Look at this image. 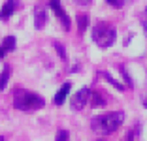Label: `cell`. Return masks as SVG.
<instances>
[{
    "label": "cell",
    "instance_id": "7c38bea8",
    "mask_svg": "<svg viewBox=\"0 0 147 141\" xmlns=\"http://www.w3.org/2000/svg\"><path fill=\"white\" fill-rule=\"evenodd\" d=\"M87 26H89V17H87L85 13L78 15V28H79V34H83V32H85Z\"/></svg>",
    "mask_w": 147,
    "mask_h": 141
},
{
    "label": "cell",
    "instance_id": "52a82bcc",
    "mask_svg": "<svg viewBox=\"0 0 147 141\" xmlns=\"http://www.w3.org/2000/svg\"><path fill=\"white\" fill-rule=\"evenodd\" d=\"M17 9V0H8L2 8H0V21H8Z\"/></svg>",
    "mask_w": 147,
    "mask_h": 141
},
{
    "label": "cell",
    "instance_id": "44dd1931",
    "mask_svg": "<svg viewBox=\"0 0 147 141\" xmlns=\"http://www.w3.org/2000/svg\"><path fill=\"white\" fill-rule=\"evenodd\" d=\"M0 141H6V139H4V137H0Z\"/></svg>",
    "mask_w": 147,
    "mask_h": 141
},
{
    "label": "cell",
    "instance_id": "4fadbf2b",
    "mask_svg": "<svg viewBox=\"0 0 147 141\" xmlns=\"http://www.w3.org/2000/svg\"><path fill=\"white\" fill-rule=\"evenodd\" d=\"M102 77H104L106 81H109V83H111V85L115 87V89H119V90H125V85H121V83H119V81H115V79H113V77L109 75L108 72H102Z\"/></svg>",
    "mask_w": 147,
    "mask_h": 141
},
{
    "label": "cell",
    "instance_id": "3957f363",
    "mask_svg": "<svg viewBox=\"0 0 147 141\" xmlns=\"http://www.w3.org/2000/svg\"><path fill=\"white\" fill-rule=\"evenodd\" d=\"M115 38H117V30L108 23H98V25L92 26V40L100 49L111 47L115 43Z\"/></svg>",
    "mask_w": 147,
    "mask_h": 141
},
{
    "label": "cell",
    "instance_id": "5bb4252c",
    "mask_svg": "<svg viewBox=\"0 0 147 141\" xmlns=\"http://www.w3.org/2000/svg\"><path fill=\"white\" fill-rule=\"evenodd\" d=\"M55 141H70V134H68V130H59V132H57Z\"/></svg>",
    "mask_w": 147,
    "mask_h": 141
},
{
    "label": "cell",
    "instance_id": "6da1fadb",
    "mask_svg": "<svg viewBox=\"0 0 147 141\" xmlns=\"http://www.w3.org/2000/svg\"><path fill=\"white\" fill-rule=\"evenodd\" d=\"M125 122V113L123 111H111V113H104V115H98L92 119L91 126L96 134L100 136H108L113 134L121 124Z\"/></svg>",
    "mask_w": 147,
    "mask_h": 141
},
{
    "label": "cell",
    "instance_id": "2e32d148",
    "mask_svg": "<svg viewBox=\"0 0 147 141\" xmlns=\"http://www.w3.org/2000/svg\"><path fill=\"white\" fill-rule=\"evenodd\" d=\"M55 49H57V51H59V56H61L62 60H66V49H64V47H62V45H61V43H59V42L55 43Z\"/></svg>",
    "mask_w": 147,
    "mask_h": 141
},
{
    "label": "cell",
    "instance_id": "ba28073f",
    "mask_svg": "<svg viewBox=\"0 0 147 141\" xmlns=\"http://www.w3.org/2000/svg\"><path fill=\"white\" fill-rule=\"evenodd\" d=\"M13 49H15V38L13 36H6L2 40V43H0V60L4 58L8 53H11Z\"/></svg>",
    "mask_w": 147,
    "mask_h": 141
},
{
    "label": "cell",
    "instance_id": "d6986e66",
    "mask_svg": "<svg viewBox=\"0 0 147 141\" xmlns=\"http://www.w3.org/2000/svg\"><path fill=\"white\" fill-rule=\"evenodd\" d=\"M74 2H76V4H79V6H89L92 0H74Z\"/></svg>",
    "mask_w": 147,
    "mask_h": 141
},
{
    "label": "cell",
    "instance_id": "e0dca14e",
    "mask_svg": "<svg viewBox=\"0 0 147 141\" xmlns=\"http://www.w3.org/2000/svg\"><path fill=\"white\" fill-rule=\"evenodd\" d=\"M142 26H143V32H145V36H147V8L143 9V13H142Z\"/></svg>",
    "mask_w": 147,
    "mask_h": 141
},
{
    "label": "cell",
    "instance_id": "7402d4cb",
    "mask_svg": "<svg viewBox=\"0 0 147 141\" xmlns=\"http://www.w3.org/2000/svg\"><path fill=\"white\" fill-rule=\"evenodd\" d=\"M96 141H104V139H96Z\"/></svg>",
    "mask_w": 147,
    "mask_h": 141
},
{
    "label": "cell",
    "instance_id": "277c9868",
    "mask_svg": "<svg viewBox=\"0 0 147 141\" xmlns=\"http://www.w3.org/2000/svg\"><path fill=\"white\" fill-rule=\"evenodd\" d=\"M89 96H91V90L89 89L78 90V92L72 96V100H70V107H72L74 111H81L83 107L89 103Z\"/></svg>",
    "mask_w": 147,
    "mask_h": 141
},
{
    "label": "cell",
    "instance_id": "5b68a950",
    "mask_svg": "<svg viewBox=\"0 0 147 141\" xmlns=\"http://www.w3.org/2000/svg\"><path fill=\"white\" fill-rule=\"evenodd\" d=\"M49 8L53 9V13L57 15V19L61 21L62 28H64V30H70V17H68V13L64 11V8H62L61 0H51V2H49Z\"/></svg>",
    "mask_w": 147,
    "mask_h": 141
},
{
    "label": "cell",
    "instance_id": "8992f818",
    "mask_svg": "<svg viewBox=\"0 0 147 141\" xmlns=\"http://www.w3.org/2000/svg\"><path fill=\"white\" fill-rule=\"evenodd\" d=\"M47 23V9L43 6H36L34 8V26L36 30H42Z\"/></svg>",
    "mask_w": 147,
    "mask_h": 141
},
{
    "label": "cell",
    "instance_id": "9a60e30c",
    "mask_svg": "<svg viewBox=\"0 0 147 141\" xmlns=\"http://www.w3.org/2000/svg\"><path fill=\"white\" fill-rule=\"evenodd\" d=\"M119 72H121L123 77H125L126 87H130V89H132V79H130V75H128V72H126V68H125V66H121V68H119Z\"/></svg>",
    "mask_w": 147,
    "mask_h": 141
},
{
    "label": "cell",
    "instance_id": "ffe728a7",
    "mask_svg": "<svg viewBox=\"0 0 147 141\" xmlns=\"http://www.w3.org/2000/svg\"><path fill=\"white\" fill-rule=\"evenodd\" d=\"M142 105H143V107L147 109V90H145V92L142 94Z\"/></svg>",
    "mask_w": 147,
    "mask_h": 141
},
{
    "label": "cell",
    "instance_id": "7a4b0ae2",
    "mask_svg": "<svg viewBox=\"0 0 147 141\" xmlns=\"http://www.w3.org/2000/svg\"><path fill=\"white\" fill-rule=\"evenodd\" d=\"M13 105L19 111H36V109H42L45 105V100L32 90L17 89L13 92Z\"/></svg>",
    "mask_w": 147,
    "mask_h": 141
},
{
    "label": "cell",
    "instance_id": "30bf717a",
    "mask_svg": "<svg viewBox=\"0 0 147 141\" xmlns=\"http://www.w3.org/2000/svg\"><path fill=\"white\" fill-rule=\"evenodd\" d=\"M89 103H91L92 107H104L108 102H106V98H104V94H102V92H98V90H91Z\"/></svg>",
    "mask_w": 147,
    "mask_h": 141
},
{
    "label": "cell",
    "instance_id": "9c48e42d",
    "mask_svg": "<svg viewBox=\"0 0 147 141\" xmlns=\"http://www.w3.org/2000/svg\"><path fill=\"white\" fill-rule=\"evenodd\" d=\"M70 89H72V83H64V85L59 89V92L55 94V98H53V102H55V105H62V103L66 102V98H68V92Z\"/></svg>",
    "mask_w": 147,
    "mask_h": 141
},
{
    "label": "cell",
    "instance_id": "8fae6325",
    "mask_svg": "<svg viewBox=\"0 0 147 141\" xmlns=\"http://www.w3.org/2000/svg\"><path fill=\"white\" fill-rule=\"evenodd\" d=\"M9 75H11V68H9V66H4V70L0 73V90H4L6 87H8Z\"/></svg>",
    "mask_w": 147,
    "mask_h": 141
},
{
    "label": "cell",
    "instance_id": "ac0fdd59",
    "mask_svg": "<svg viewBox=\"0 0 147 141\" xmlns=\"http://www.w3.org/2000/svg\"><path fill=\"white\" fill-rule=\"evenodd\" d=\"M109 6H113V8H121L123 4H125V0H106Z\"/></svg>",
    "mask_w": 147,
    "mask_h": 141
}]
</instances>
